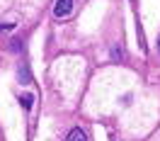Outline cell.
Instances as JSON below:
<instances>
[{"label":"cell","mask_w":160,"mask_h":141,"mask_svg":"<svg viewBox=\"0 0 160 141\" xmlns=\"http://www.w3.org/2000/svg\"><path fill=\"white\" fill-rule=\"evenodd\" d=\"M70 12H73V0H56V5H53V17L56 20L68 17Z\"/></svg>","instance_id":"6da1fadb"},{"label":"cell","mask_w":160,"mask_h":141,"mask_svg":"<svg viewBox=\"0 0 160 141\" xmlns=\"http://www.w3.org/2000/svg\"><path fill=\"white\" fill-rule=\"evenodd\" d=\"M66 141H88V134H85V129L75 127V129H70V131H68Z\"/></svg>","instance_id":"7a4b0ae2"},{"label":"cell","mask_w":160,"mask_h":141,"mask_svg":"<svg viewBox=\"0 0 160 141\" xmlns=\"http://www.w3.org/2000/svg\"><path fill=\"white\" fill-rule=\"evenodd\" d=\"M20 81H22V83H29V81H32V76H29V68H27V63H22V66H20Z\"/></svg>","instance_id":"3957f363"},{"label":"cell","mask_w":160,"mask_h":141,"mask_svg":"<svg viewBox=\"0 0 160 141\" xmlns=\"http://www.w3.org/2000/svg\"><path fill=\"white\" fill-rule=\"evenodd\" d=\"M20 102H22V107H24V110H29V107H32V102H34V95L24 92V95L20 97Z\"/></svg>","instance_id":"277c9868"}]
</instances>
